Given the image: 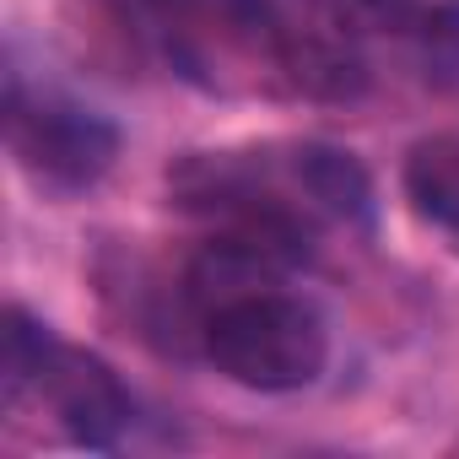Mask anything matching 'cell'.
<instances>
[{"label": "cell", "mask_w": 459, "mask_h": 459, "mask_svg": "<svg viewBox=\"0 0 459 459\" xmlns=\"http://www.w3.org/2000/svg\"><path fill=\"white\" fill-rule=\"evenodd\" d=\"M6 394L39 400L82 448H119V437L135 421V400L119 384V373L103 357L55 341L49 325H39L22 308L6 314Z\"/></svg>", "instance_id": "obj_3"}, {"label": "cell", "mask_w": 459, "mask_h": 459, "mask_svg": "<svg viewBox=\"0 0 459 459\" xmlns=\"http://www.w3.org/2000/svg\"><path fill=\"white\" fill-rule=\"evenodd\" d=\"M195 341L221 378L260 394L303 389L330 362V330L308 298L287 292V276L216 292L195 319Z\"/></svg>", "instance_id": "obj_2"}, {"label": "cell", "mask_w": 459, "mask_h": 459, "mask_svg": "<svg viewBox=\"0 0 459 459\" xmlns=\"http://www.w3.org/2000/svg\"><path fill=\"white\" fill-rule=\"evenodd\" d=\"M411 211L459 255V135H432L416 141L405 168H400Z\"/></svg>", "instance_id": "obj_6"}, {"label": "cell", "mask_w": 459, "mask_h": 459, "mask_svg": "<svg viewBox=\"0 0 459 459\" xmlns=\"http://www.w3.org/2000/svg\"><path fill=\"white\" fill-rule=\"evenodd\" d=\"M335 49L373 76V55L405 60L427 87L459 82V0H303Z\"/></svg>", "instance_id": "obj_5"}, {"label": "cell", "mask_w": 459, "mask_h": 459, "mask_svg": "<svg viewBox=\"0 0 459 459\" xmlns=\"http://www.w3.org/2000/svg\"><path fill=\"white\" fill-rule=\"evenodd\" d=\"M6 146L17 157V168L49 189V195H82L92 189L114 157H119V130L76 103L60 87H33L22 71L6 76Z\"/></svg>", "instance_id": "obj_4"}, {"label": "cell", "mask_w": 459, "mask_h": 459, "mask_svg": "<svg viewBox=\"0 0 459 459\" xmlns=\"http://www.w3.org/2000/svg\"><path fill=\"white\" fill-rule=\"evenodd\" d=\"M157 55L221 98L303 92L287 0H125Z\"/></svg>", "instance_id": "obj_1"}]
</instances>
